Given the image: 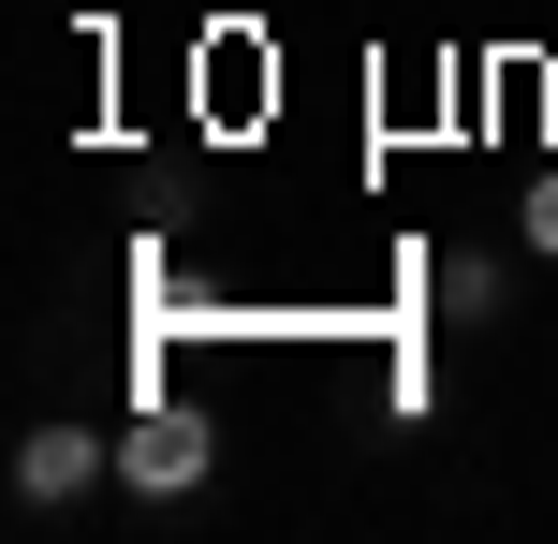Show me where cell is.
<instances>
[{"mask_svg": "<svg viewBox=\"0 0 558 544\" xmlns=\"http://www.w3.org/2000/svg\"><path fill=\"white\" fill-rule=\"evenodd\" d=\"M15 516H74L88 486H118V427H15Z\"/></svg>", "mask_w": 558, "mask_h": 544, "instance_id": "1", "label": "cell"}, {"mask_svg": "<svg viewBox=\"0 0 558 544\" xmlns=\"http://www.w3.org/2000/svg\"><path fill=\"white\" fill-rule=\"evenodd\" d=\"M426 324H441V339H485V324H514V251H485V235H441V251H426Z\"/></svg>", "mask_w": 558, "mask_h": 544, "instance_id": "2", "label": "cell"}, {"mask_svg": "<svg viewBox=\"0 0 558 544\" xmlns=\"http://www.w3.org/2000/svg\"><path fill=\"white\" fill-rule=\"evenodd\" d=\"M206 471H221L206 412H133V427H118V486H133V500H192Z\"/></svg>", "mask_w": 558, "mask_h": 544, "instance_id": "3", "label": "cell"}, {"mask_svg": "<svg viewBox=\"0 0 558 544\" xmlns=\"http://www.w3.org/2000/svg\"><path fill=\"white\" fill-rule=\"evenodd\" d=\"M514 251H530V265H558V162L514 192Z\"/></svg>", "mask_w": 558, "mask_h": 544, "instance_id": "4", "label": "cell"}]
</instances>
